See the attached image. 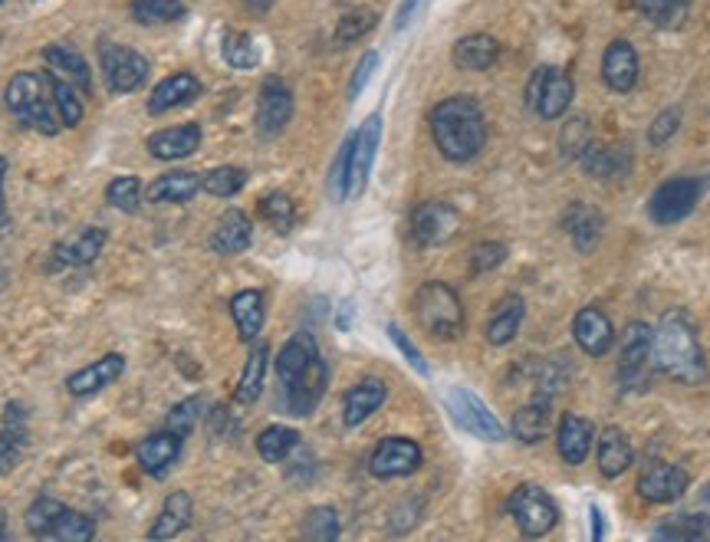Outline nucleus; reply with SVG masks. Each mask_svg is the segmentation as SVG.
Returning a JSON list of instances; mask_svg holds the SVG:
<instances>
[{
	"mask_svg": "<svg viewBox=\"0 0 710 542\" xmlns=\"http://www.w3.org/2000/svg\"><path fill=\"white\" fill-rule=\"evenodd\" d=\"M231 316L237 322V332L244 342H254L264 329V292L244 289L231 299Z\"/></svg>",
	"mask_w": 710,
	"mask_h": 542,
	"instance_id": "obj_37",
	"label": "nucleus"
},
{
	"mask_svg": "<svg viewBox=\"0 0 710 542\" xmlns=\"http://www.w3.org/2000/svg\"><path fill=\"white\" fill-rule=\"evenodd\" d=\"M444 408L454 418V424L474 434L477 441H503V424L497 421V414H490V408L474 391L451 388L444 395Z\"/></svg>",
	"mask_w": 710,
	"mask_h": 542,
	"instance_id": "obj_8",
	"label": "nucleus"
},
{
	"mask_svg": "<svg viewBox=\"0 0 710 542\" xmlns=\"http://www.w3.org/2000/svg\"><path fill=\"white\" fill-rule=\"evenodd\" d=\"M381 142V115H368L362 122V129L355 132L353 142V168H350V198H358L368 185L371 165H375V152Z\"/></svg>",
	"mask_w": 710,
	"mask_h": 542,
	"instance_id": "obj_15",
	"label": "nucleus"
},
{
	"mask_svg": "<svg viewBox=\"0 0 710 542\" xmlns=\"http://www.w3.org/2000/svg\"><path fill=\"white\" fill-rule=\"evenodd\" d=\"M573 335H576V345L592 355V358H602L612 342H615V329H612V319L599 309V306H586L583 312H576L573 319Z\"/></svg>",
	"mask_w": 710,
	"mask_h": 542,
	"instance_id": "obj_17",
	"label": "nucleus"
},
{
	"mask_svg": "<svg viewBox=\"0 0 710 542\" xmlns=\"http://www.w3.org/2000/svg\"><path fill=\"white\" fill-rule=\"evenodd\" d=\"M317 358H320L317 339H313L310 332H297V335L280 349V355H277V375H280L284 388H287L290 381H297Z\"/></svg>",
	"mask_w": 710,
	"mask_h": 542,
	"instance_id": "obj_26",
	"label": "nucleus"
},
{
	"mask_svg": "<svg viewBox=\"0 0 710 542\" xmlns=\"http://www.w3.org/2000/svg\"><path fill=\"white\" fill-rule=\"evenodd\" d=\"M388 335H391L395 349H398V352H401V355L408 358V365H411V368H414L418 375H428V372H431V368H428V362H424V355H421V352L414 349V342H411V339H408V335H404V332H401V329H398L395 322L388 325Z\"/></svg>",
	"mask_w": 710,
	"mask_h": 542,
	"instance_id": "obj_56",
	"label": "nucleus"
},
{
	"mask_svg": "<svg viewBox=\"0 0 710 542\" xmlns=\"http://www.w3.org/2000/svg\"><path fill=\"white\" fill-rule=\"evenodd\" d=\"M102 247H106V231L102 228H86L76 237L59 241L53 247V257L63 267H86V264H92L102 254Z\"/></svg>",
	"mask_w": 710,
	"mask_h": 542,
	"instance_id": "obj_31",
	"label": "nucleus"
},
{
	"mask_svg": "<svg viewBox=\"0 0 710 542\" xmlns=\"http://www.w3.org/2000/svg\"><path fill=\"white\" fill-rule=\"evenodd\" d=\"M375 66H378V53H365V56L358 59V66H355V73H353V82H350V99H355V96L365 89V82L371 79Z\"/></svg>",
	"mask_w": 710,
	"mask_h": 542,
	"instance_id": "obj_57",
	"label": "nucleus"
},
{
	"mask_svg": "<svg viewBox=\"0 0 710 542\" xmlns=\"http://www.w3.org/2000/svg\"><path fill=\"white\" fill-rule=\"evenodd\" d=\"M523 316H526L523 296H503V299L493 306L490 319H487V342H490V345H507V342H513L517 332H520V325H523Z\"/></svg>",
	"mask_w": 710,
	"mask_h": 542,
	"instance_id": "obj_32",
	"label": "nucleus"
},
{
	"mask_svg": "<svg viewBox=\"0 0 710 542\" xmlns=\"http://www.w3.org/2000/svg\"><path fill=\"white\" fill-rule=\"evenodd\" d=\"M247 3V10H254V13H267L277 0H244Z\"/></svg>",
	"mask_w": 710,
	"mask_h": 542,
	"instance_id": "obj_61",
	"label": "nucleus"
},
{
	"mask_svg": "<svg viewBox=\"0 0 710 542\" xmlns=\"http://www.w3.org/2000/svg\"><path fill=\"white\" fill-rule=\"evenodd\" d=\"M326 385H330V368H326V362L320 355L297 381L287 385V408H290V414L293 418H310L320 408V401L326 395Z\"/></svg>",
	"mask_w": 710,
	"mask_h": 542,
	"instance_id": "obj_14",
	"label": "nucleus"
},
{
	"mask_svg": "<svg viewBox=\"0 0 710 542\" xmlns=\"http://www.w3.org/2000/svg\"><path fill=\"white\" fill-rule=\"evenodd\" d=\"M3 102L13 112V119H20L23 125L43 135H56L63 129L56 99H53V76L46 73H30V69L16 73L3 89Z\"/></svg>",
	"mask_w": 710,
	"mask_h": 542,
	"instance_id": "obj_3",
	"label": "nucleus"
},
{
	"mask_svg": "<svg viewBox=\"0 0 710 542\" xmlns=\"http://www.w3.org/2000/svg\"><path fill=\"white\" fill-rule=\"evenodd\" d=\"M678 129H681V109H665V112L652 122V129H648V142L658 148V145L672 142Z\"/></svg>",
	"mask_w": 710,
	"mask_h": 542,
	"instance_id": "obj_55",
	"label": "nucleus"
},
{
	"mask_svg": "<svg viewBox=\"0 0 710 542\" xmlns=\"http://www.w3.org/2000/svg\"><path fill=\"white\" fill-rule=\"evenodd\" d=\"M500 59V43L487 33H470L454 43V66L467 73H484Z\"/></svg>",
	"mask_w": 710,
	"mask_h": 542,
	"instance_id": "obj_28",
	"label": "nucleus"
},
{
	"mask_svg": "<svg viewBox=\"0 0 710 542\" xmlns=\"http://www.w3.org/2000/svg\"><path fill=\"white\" fill-rule=\"evenodd\" d=\"M13 414H16V405H7V424L0 431V474H7L16 464V457L23 451V441H26V434H23V414L20 418H13Z\"/></svg>",
	"mask_w": 710,
	"mask_h": 542,
	"instance_id": "obj_44",
	"label": "nucleus"
},
{
	"mask_svg": "<svg viewBox=\"0 0 710 542\" xmlns=\"http://www.w3.org/2000/svg\"><path fill=\"white\" fill-rule=\"evenodd\" d=\"M710 517L705 513H688V517H672L655 530V540H708Z\"/></svg>",
	"mask_w": 710,
	"mask_h": 542,
	"instance_id": "obj_43",
	"label": "nucleus"
},
{
	"mask_svg": "<svg viewBox=\"0 0 710 542\" xmlns=\"http://www.w3.org/2000/svg\"><path fill=\"white\" fill-rule=\"evenodd\" d=\"M43 63L53 69V76L69 79V82H73L76 89H82V92L92 86L89 63L82 59L79 49H73V46H66V43H49V46H43Z\"/></svg>",
	"mask_w": 710,
	"mask_h": 542,
	"instance_id": "obj_29",
	"label": "nucleus"
},
{
	"mask_svg": "<svg viewBox=\"0 0 710 542\" xmlns=\"http://www.w3.org/2000/svg\"><path fill=\"white\" fill-rule=\"evenodd\" d=\"M642 63L629 40H612L602 53V79L612 92H632L639 82Z\"/></svg>",
	"mask_w": 710,
	"mask_h": 542,
	"instance_id": "obj_16",
	"label": "nucleus"
},
{
	"mask_svg": "<svg viewBox=\"0 0 710 542\" xmlns=\"http://www.w3.org/2000/svg\"><path fill=\"white\" fill-rule=\"evenodd\" d=\"M188 523H191V497L185 490H175L162 504V510L148 530V540H175L178 533L188 530Z\"/></svg>",
	"mask_w": 710,
	"mask_h": 542,
	"instance_id": "obj_35",
	"label": "nucleus"
},
{
	"mask_svg": "<svg viewBox=\"0 0 710 542\" xmlns=\"http://www.w3.org/2000/svg\"><path fill=\"white\" fill-rule=\"evenodd\" d=\"M188 13V7L181 0H135L132 3V16L145 26L152 23H178Z\"/></svg>",
	"mask_w": 710,
	"mask_h": 542,
	"instance_id": "obj_45",
	"label": "nucleus"
},
{
	"mask_svg": "<svg viewBox=\"0 0 710 542\" xmlns=\"http://www.w3.org/2000/svg\"><path fill=\"white\" fill-rule=\"evenodd\" d=\"M589 517H592V540H602V537H606V527H602V510H599V507H592V510H589Z\"/></svg>",
	"mask_w": 710,
	"mask_h": 542,
	"instance_id": "obj_60",
	"label": "nucleus"
},
{
	"mask_svg": "<svg viewBox=\"0 0 710 542\" xmlns=\"http://www.w3.org/2000/svg\"><path fill=\"white\" fill-rule=\"evenodd\" d=\"M388 398V388L381 378H362L355 381L353 388L346 391V401H343V424L346 428H358L362 421H368Z\"/></svg>",
	"mask_w": 710,
	"mask_h": 542,
	"instance_id": "obj_23",
	"label": "nucleus"
},
{
	"mask_svg": "<svg viewBox=\"0 0 710 542\" xmlns=\"http://www.w3.org/2000/svg\"><path fill=\"white\" fill-rule=\"evenodd\" d=\"M507 510L513 517V523L520 527L523 537H546L556 523H559V510L553 504V497L536 487V484H520L510 500H507Z\"/></svg>",
	"mask_w": 710,
	"mask_h": 542,
	"instance_id": "obj_6",
	"label": "nucleus"
},
{
	"mask_svg": "<svg viewBox=\"0 0 710 542\" xmlns=\"http://www.w3.org/2000/svg\"><path fill=\"white\" fill-rule=\"evenodd\" d=\"M431 139L447 162H470L487 142V119L477 99L451 96L431 109Z\"/></svg>",
	"mask_w": 710,
	"mask_h": 542,
	"instance_id": "obj_2",
	"label": "nucleus"
},
{
	"mask_svg": "<svg viewBox=\"0 0 710 542\" xmlns=\"http://www.w3.org/2000/svg\"><path fill=\"white\" fill-rule=\"evenodd\" d=\"M198 96H201L198 76H195V73H175V76L162 79V82L152 89V99H148L145 109H148L152 115H165V112H171V109H178V106L195 102Z\"/></svg>",
	"mask_w": 710,
	"mask_h": 542,
	"instance_id": "obj_21",
	"label": "nucleus"
},
{
	"mask_svg": "<svg viewBox=\"0 0 710 542\" xmlns=\"http://www.w3.org/2000/svg\"><path fill=\"white\" fill-rule=\"evenodd\" d=\"M138 198H142V185L135 175H122V178H112L109 188H106V201L125 214H135L138 211Z\"/></svg>",
	"mask_w": 710,
	"mask_h": 542,
	"instance_id": "obj_51",
	"label": "nucleus"
},
{
	"mask_svg": "<svg viewBox=\"0 0 710 542\" xmlns=\"http://www.w3.org/2000/svg\"><path fill=\"white\" fill-rule=\"evenodd\" d=\"M201 414H204V398H198V395H195V398H185V401H178V405L171 408V414H168V431L188 438V434L198 428Z\"/></svg>",
	"mask_w": 710,
	"mask_h": 542,
	"instance_id": "obj_52",
	"label": "nucleus"
},
{
	"mask_svg": "<svg viewBox=\"0 0 710 542\" xmlns=\"http://www.w3.org/2000/svg\"><path fill=\"white\" fill-rule=\"evenodd\" d=\"M122 372H125V358H122L119 352H109V355H102L99 362H92V365L73 372V375L66 378V391L76 395V398H89V395L109 388L115 378H122Z\"/></svg>",
	"mask_w": 710,
	"mask_h": 542,
	"instance_id": "obj_19",
	"label": "nucleus"
},
{
	"mask_svg": "<svg viewBox=\"0 0 710 542\" xmlns=\"http://www.w3.org/2000/svg\"><path fill=\"white\" fill-rule=\"evenodd\" d=\"M414 319L418 325L431 335V339H457L464 332V306L461 296L441 283L431 279L414 292Z\"/></svg>",
	"mask_w": 710,
	"mask_h": 542,
	"instance_id": "obj_4",
	"label": "nucleus"
},
{
	"mask_svg": "<svg viewBox=\"0 0 710 542\" xmlns=\"http://www.w3.org/2000/svg\"><path fill=\"white\" fill-rule=\"evenodd\" d=\"M632 158L622 148H602V145H586L583 148V168L592 178H622L629 172Z\"/></svg>",
	"mask_w": 710,
	"mask_h": 542,
	"instance_id": "obj_38",
	"label": "nucleus"
},
{
	"mask_svg": "<svg viewBox=\"0 0 710 542\" xmlns=\"http://www.w3.org/2000/svg\"><path fill=\"white\" fill-rule=\"evenodd\" d=\"M340 530H343L340 527V513L333 507H317V510L307 513L300 537L310 542H333L340 540Z\"/></svg>",
	"mask_w": 710,
	"mask_h": 542,
	"instance_id": "obj_48",
	"label": "nucleus"
},
{
	"mask_svg": "<svg viewBox=\"0 0 710 542\" xmlns=\"http://www.w3.org/2000/svg\"><path fill=\"white\" fill-rule=\"evenodd\" d=\"M688 474L678 467V464H655L642 474L639 480V494L648 500V504H675L685 497L688 490Z\"/></svg>",
	"mask_w": 710,
	"mask_h": 542,
	"instance_id": "obj_20",
	"label": "nucleus"
},
{
	"mask_svg": "<svg viewBox=\"0 0 710 542\" xmlns=\"http://www.w3.org/2000/svg\"><path fill=\"white\" fill-rule=\"evenodd\" d=\"M221 53H224V63L234 66V69H254L260 63V46L254 43V36H247L241 30H228L224 33Z\"/></svg>",
	"mask_w": 710,
	"mask_h": 542,
	"instance_id": "obj_41",
	"label": "nucleus"
},
{
	"mask_svg": "<svg viewBox=\"0 0 710 542\" xmlns=\"http://www.w3.org/2000/svg\"><path fill=\"white\" fill-rule=\"evenodd\" d=\"M632 457H635V451H632V441L625 438V431L622 428H606L602 438H599V471H602V477H609V480L622 477L632 467Z\"/></svg>",
	"mask_w": 710,
	"mask_h": 542,
	"instance_id": "obj_34",
	"label": "nucleus"
},
{
	"mask_svg": "<svg viewBox=\"0 0 710 542\" xmlns=\"http://www.w3.org/2000/svg\"><path fill=\"white\" fill-rule=\"evenodd\" d=\"M414 7H418V0H401V7H398V16H395V30H404V26H408V20H411Z\"/></svg>",
	"mask_w": 710,
	"mask_h": 542,
	"instance_id": "obj_58",
	"label": "nucleus"
},
{
	"mask_svg": "<svg viewBox=\"0 0 710 542\" xmlns=\"http://www.w3.org/2000/svg\"><path fill=\"white\" fill-rule=\"evenodd\" d=\"M3 178H7V162L0 158V231L7 228V201H3Z\"/></svg>",
	"mask_w": 710,
	"mask_h": 542,
	"instance_id": "obj_59",
	"label": "nucleus"
},
{
	"mask_svg": "<svg viewBox=\"0 0 710 542\" xmlns=\"http://www.w3.org/2000/svg\"><path fill=\"white\" fill-rule=\"evenodd\" d=\"M244 185H247V172L234 168V165H221V168H211L208 175H201V188L214 198H234Z\"/></svg>",
	"mask_w": 710,
	"mask_h": 542,
	"instance_id": "obj_47",
	"label": "nucleus"
},
{
	"mask_svg": "<svg viewBox=\"0 0 710 542\" xmlns=\"http://www.w3.org/2000/svg\"><path fill=\"white\" fill-rule=\"evenodd\" d=\"M563 228H566L569 241L576 244V251L589 254V251H596V244L602 237V214L592 204H573L563 218Z\"/></svg>",
	"mask_w": 710,
	"mask_h": 542,
	"instance_id": "obj_33",
	"label": "nucleus"
},
{
	"mask_svg": "<svg viewBox=\"0 0 710 542\" xmlns=\"http://www.w3.org/2000/svg\"><path fill=\"white\" fill-rule=\"evenodd\" d=\"M652 362H655V372H662L675 381H685V385H695L708 375L698 325L685 309H672L662 316V322L655 329V342H652Z\"/></svg>",
	"mask_w": 710,
	"mask_h": 542,
	"instance_id": "obj_1",
	"label": "nucleus"
},
{
	"mask_svg": "<svg viewBox=\"0 0 710 542\" xmlns=\"http://www.w3.org/2000/svg\"><path fill=\"white\" fill-rule=\"evenodd\" d=\"M652 342L655 329L648 322H629L622 335V352H619V381L625 391H642L648 388L652 378Z\"/></svg>",
	"mask_w": 710,
	"mask_h": 542,
	"instance_id": "obj_5",
	"label": "nucleus"
},
{
	"mask_svg": "<svg viewBox=\"0 0 710 542\" xmlns=\"http://www.w3.org/2000/svg\"><path fill=\"white\" fill-rule=\"evenodd\" d=\"M353 142L355 135H350L333 162V172H330V195L336 201H350V168H353Z\"/></svg>",
	"mask_w": 710,
	"mask_h": 542,
	"instance_id": "obj_53",
	"label": "nucleus"
},
{
	"mask_svg": "<svg viewBox=\"0 0 710 542\" xmlns=\"http://www.w3.org/2000/svg\"><path fill=\"white\" fill-rule=\"evenodd\" d=\"M573 79L563 73V69H553V66H540L533 76H530V86H526V106H533L546 122H556L566 115V109L573 106Z\"/></svg>",
	"mask_w": 710,
	"mask_h": 542,
	"instance_id": "obj_7",
	"label": "nucleus"
},
{
	"mask_svg": "<svg viewBox=\"0 0 710 542\" xmlns=\"http://www.w3.org/2000/svg\"><path fill=\"white\" fill-rule=\"evenodd\" d=\"M198 191H201V175H195V172H168V175H158L145 188L152 204H185Z\"/></svg>",
	"mask_w": 710,
	"mask_h": 542,
	"instance_id": "obj_30",
	"label": "nucleus"
},
{
	"mask_svg": "<svg viewBox=\"0 0 710 542\" xmlns=\"http://www.w3.org/2000/svg\"><path fill=\"white\" fill-rule=\"evenodd\" d=\"M507 261V247L497 241H484L470 251V270L474 273H490L497 270Z\"/></svg>",
	"mask_w": 710,
	"mask_h": 542,
	"instance_id": "obj_54",
	"label": "nucleus"
},
{
	"mask_svg": "<svg viewBox=\"0 0 710 542\" xmlns=\"http://www.w3.org/2000/svg\"><path fill=\"white\" fill-rule=\"evenodd\" d=\"M461 228V214L447 201H424L411 214V237L421 247H441L447 244Z\"/></svg>",
	"mask_w": 710,
	"mask_h": 542,
	"instance_id": "obj_11",
	"label": "nucleus"
},
{
	"mask_svg": "<svg viewBox=\"0 0 710 542\" xmlns=\"http://www.w3.org/2000/svg\"><path fill=\"white\" fill-rule=\"evenodd\" d=\"M0 3H3V0H0Z\"/></svg>",
	"mask_w": 710,
	"mask_h": 542,
	"instance_id": "obj_63",
	"label": "nucleus"
},
{
	"mask_svg": "<svg viewBox=\"0 0 710 542\" xmlns=\"http://www.w3.org/2000/svg\"><path fill=\"white\" fill-rule=\"evenodd\" d=\"M99 66H102L106 86L112 92H135L148 79V59L138 49H132V46L106 43L99 49Z\"/></svg>",
	"mask_w": 710,
	"mask_h": 542,
	"instance_id": "obj_9",
	"label": "nucleus"
},
{
	"mask_svg": "<svg viewBox=\"0 0 710 542\" xmlns=\"http://www.w3.org/2000/svg\"><path fill=\"white\" fill-rule=\"evenodd\" d=\"M181 444L185 438L175 434V431H158V434H148L138 447H135V461L138 467L148 474V477H165L171 471V464L181 457Z\"/></svg>",
	"mask_w": 710,
	"mask_h": 542,
	"instance_id": "obj_18",
	"label": "nucleus"
},
{
	"mask_svg": "<svg viewBox=\"0 0 710 542\" xmlns=\"http://www.w3.org/2000/svg\"><path fill=\"white\" fill-rule=\"evenodd\" d=\"M267 362H270V349L267 342H257L251 345V355H247V365H244V375L237 381V391H234V401L237 405H254L264 391V378H267Z\"/></svg>",
	"mask_w": 710,
	"mask_h": 542,
	"instance_id": "obj_36",
	"label": "nucleus"
},
{
	"mask_svg": "<svg viewBox=\"0 0 710 542\" xmlns=\"http://www.w3.org/2000/svg\"><path fill=\"white\" fill-rule=\"evenodd\" d=\"M260 218L277 231V234H290L293 224H297V208H293V198L284 195V191H270L260 198Z\"/></svg>",
	"mask_w": 710,
	"mask_h": 542,
	"instance_id": "obj_42",
	"label": "nucleus"
},
{
	"mask_svg": "<svg viewBox=\"0 0 710 542\" xmlns=\"http://www.w3.org/2000/svg\"><path fill=\"white\" fill-rule=\"evenodd\" d=\"M635 7L655 23V26H678L688 16L691 0H635Z\"/></svg>",
	"mask_w": 710,
	"mask_h": 542,
	"instance_id": "obj_49",
	"label": "nucleus"
},
{
	"mask_svg": "<svg viewBox=\"0 0 710 542\" xmlns=\"http://www.w3.org/2000/svg\"><path fill=\"white\" fill-rule=\"evenodd\" d=\"M701 191H705V185L698 178H672V181H665L652 195V201H648L652 221L655 224H678V221H685L695 211V204L701 201Z\"/></svg>",
	"mask_w": 710,
	"mask_h": 542,
	"instance_id": "obj_10",
	"label": "nucleus"
},
{
	"mask_svg": "<svg viewBox=\"0 0 710 542\" xmlns=\"http://www.w3.org/2000/svg\"><path fill=\"white\" fill-rule=\"evenodd\" d=\"M96 537V527L86 513H76V510H59L53 517V523L46 527V533L40 540H56V542H89Z\"/></svg>",
	"mask_w": 710,
	"mask_h": 542,
	"instance_id": "obj_40",
	"label": "nucleus"
},
{
	"mask_svg": "<svg viewBox=\"0 0 710 542\" xmlns=\"http://www.w3.org/2000/svg\"><path fill=\"white\" fill-rule=\"evenodd\" d=\"M251 237H254V224H251V218H247L244 211L231 208V211H224V214H221V221H218V228H214L211 244H214V251H218V254L234 257V254H244V251L251 247Z\"/></svg>",
	"mask_w": 710,
	"mask_h": 542,
	"instance_id": "obj_27",
	"label": "nucleus"
},
{
	"mask_svg": "<svg viewBox=\"0 0 710 542\" xmlns=\"http://www.w3.org/2000/svg\"><path fill=\"white\" fill-rule=\"evenodd\" d=\"M510 431L520 444H540L553 431V398H533L530 405H523L513 414Z\"/></svg>",
	"mask_w": 710,
	"mask_h": 542,
	"instance_id": "obj_25",
	"label": "nucleus"
},
{
	"mask_svg": "<svg viewBox=\"0 0 710 542\" xmlns=\"http://www.w3.org/2000/svg\"><path fill=\"white\" fill-rule=\"evenodd\" d=\"M421 467V447L411 438H385L368 457V474L378 480L411 477Z\"/></svg>",
	"mask_w": 710,
	"mask_h": 542,
	"instance_id": "obj_12",
	"label": "nucleus"
},
{
	"mask_svg": "<svg viewBox=\"0 0 710 542\" xmlns=\"http://www.w3.org/2000/svg\"><path fill=\"white\" fill-rule=\"evenodd\" d=\"M592 441H596V431L586 418L579 414H563L559 421V434H556V447H559V457L573 467L586 464L589 451H592Z\"/></svg>",
	"mask_w": 710,
	"mask_h": 542,
	"instance_id": "obj_24",
	"label": "nucleus"
},
{
	"mask_svg": "<svg viewBox=\"0 0 710 542\" xmlns=\"http://www.w3.org/2000/svg\"><path fill=\"white\" fill-rule=\"evenodd\" d=\"M148 155L158 158V162H178V158H188L201 148V129L195 122L188 125H178V129H165V132H155L148 142H145Z\"/></svg>",
	"mask_w": 710,
	"mask_h": 542,
	"instance_id": "obj_22",
	"label": "nucleus"
},
{
	"mask_svg": "<svg viewBox=\"0 0 710 542\" xmlns=\"http://www.w3.org/2000/svg\"><path fill=\"white\" fill-rule=\"evenodd\" d=\"M297 447H300V434L293 428H287V424H270L257 438V454L267 464H284Z\"/></svg>",
	"mask_w": 710,
	"mask_h": 542,
	"instance_id": "obj_39",
	"label": "nucleus"
},
{
	"mask_svg": "<svg viewBox=\"0 0 710 542\" xmlns=\"http://www.w3.org/2000/svg\"><path fill=\"white\" fill-rule=\"evenodd\" d=\"M53 99H56V112H59V122L63 129H76L82 122V99H79V89L63 79V76H53Z\"/></svg>",
	"mask_w": 710,
	"mask_h": 542,
	"instance_id": "obj_46",
	"label": "nucleus"
},
{
	"mask_svg": "<svg viewBox=\"0 0 710 542\" xmlns=\"http://www.w3.org/2000/svg\"><path fill=\"white\" fill-rule=\"evenodd\" d=\"M0 540H7V530H3V520H0Z\"/></svg>",
	"mask_w": 710,
	"mask_h": 542,
	"instance_id": "obj_62",
	"label": "nucleus"
},
{
	"mask_svg": "<svg viewBox=\"0 0 710 542\" xmlns=\"http://www.w3.org/2000/svg\"><path fill=\"white\" fill-rule=\"evenodd\" d=\"M293 119V92L284 79L270 76L260 86L257 99V135L260 139H277Z\"/></svg>",
	"mask_w": 710,
	"mask_h": 542,
	"instance_id": "obj_13",
	"label": "nucleus"
},
{
	"mask_svg": "<svg viewBox=\"0 0 710 542\" xmlns=\"http://www.w3.org/2000/svg\"><path fill=\"white\" fill-rule=\"evenodd\" d=\"M375 10H368V7H358V10H350L340 23H336V46H350L355 40H362L368 30H375Z\"/></svg>",
	"mask_w": 710,
	"mask_h": 542,
	"instance_id": "obj_50",
	"label": "nucleus"
}]
</instances>
